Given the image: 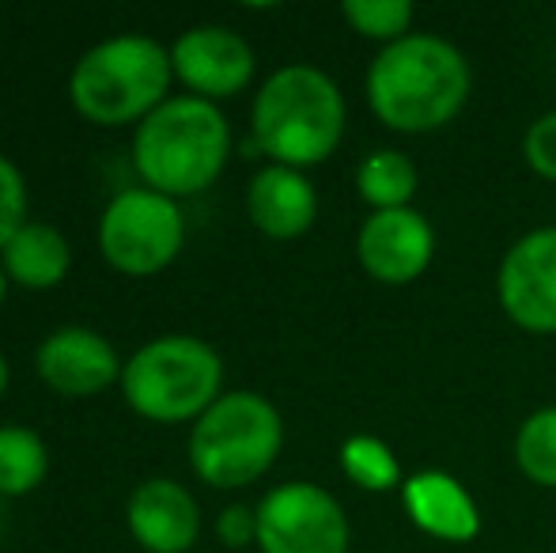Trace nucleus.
<instances>
[{"instance_id":"obj_1","label":"nucleus","mask_w":556,"mask_h":553,"mask_svg":"<svg viewBox=\"0 0 556 553\" xmlns=\"http://www.w3.org/2000/svg\"><path fill=\"white\" fill-rule=\"evenodd\" d=\"M473 73L451 38L413 30L402 42L382 46L364 76L371 114L402 137L440 134L469 103Z\"/></svg>"},{"instance_id":"obj_2","label":"nucleus","mask_w":556,"mask_h":553,"mask_svg":"<svg viewBox=\"0 0 556 553\" xmlns=\"http://www.w3.org/2000/svg\"><path fill=\"white\" fill-rule=\"evenodd\" d=\"M344 96L330 73L315 65H285L257 88L250 106V148L280 167L307 171L326 163L344 137Z\"/></svg>"},{"instance_id":"obj_3","label":"nucleus","mask_w":556,"mask_h":553,"mask_svg":"<svg viewBox=\"0 0 556 553\" xmlns=\"http://www.w3.org/2000/svg\"><path fill=\"white\" fill-rule=\"evenodd\" d=\"M231 155V126L216 103L175 96L152 111L132 134V163L148 190L163 198H193L224 175Z\"/></svg>"},{"instance_id":"obj_4","label":"nucleus","mask_w":556,"mask_h":553,"mask_svg":"<svg viewBox=\"0 0 556 553\" xmlns=\"http://www.w3.org/2000/svg\"><path fill=\"white\" fill-rule=\"evenodd\" d=\"M170 50L144 35H117L91 46L76 61L68 76V99L73 111L91 126H140L170 99Z\"/></svg>"},{"instance_id":"obj_5","label":"nucleus","mask_w":556,"mask_h":553,"mask_svg":"<svg viewBox=\"0 0 556 553\" xmlns=\"http://www.w3.org/2000/svg\"><path fill=\"white\" fill-rule=\"evenodd\" d=\"M285 448L280 410L257 391H224L193 420L190 466L205 486L242 489L273 470Z\"/></svg>"},{"instance_id":"obj_6","label":"nucleus","mask_w":556,"mask_h":553,"mask_svg":"<svg viewBox=\"0 0 556 553\" xmlns=\"http://www.w3.org/2000/svg\"><path fill=\"white\" fill-rule=\"evenodd\" d=\"M122 394L132 414L155 425L198 420L224 394V361L208 341L167 334L125 361Z\"/></svg>"},{"instance_id":"obj_7","label":"nucleus","mask_w":556,"mask_h":553,"mask_svg":"<svg viewBox=\"0 0 556 553\" xmlns=\"http://www.w3.org/2000/svg\"><path fill=\"white\" fill-rule=\"evenodd\" d=\"M186 221L175 198L132 186L122 190L99 221V251L125 277H155L182 254Z\"/></svg>"},{"instance_id":"obj_8","label":"nucleus","mask_w":556,"mask_h":553,"mask_svg":"<svg viewBox=\"0 0 556 553\" xmlns=\"http://www.w3.org/2000/svg\"><path fill=\"white\" fill-rule=\"evenodd\" d=\"M352 527L344 504L315 481H285L257 501L262 553H349Z\"/></svg>"},{"instance_id":"obj_9","label":"nucleus","mask_w":556,"mask_h":553,"mask_svg":"<svg viewBox=\"0 0 556 553\" xmlns=\"http://www.w3.org/2000/svg\"><path fill=\"white\" fill-rule=\"evenodd\" d=\"M496 303L507 323L534 338L556 334V224H542L504 251L496 269Z\"/></svg>"},{"instance_id":"obj_10","label":"nucleus","mask_w":556,"mask_h":553,"mask_svg":"<svg viewBox=\"0 0 556 553\" xmlns=\"http://www.w3.org/2000/svg\"><path fill=\"white\" fill-rule=\"evenodd\" d=\"M435 259V228L417 209L367 213L356 231V262L375 285L405 288L428 274Z\"/></svg>"},{"instance_id":"obj_11","label":"nucleus","mask_w":556,"mask_h":553,"mask_svg":"<svg viewBox=\"0 0 556 553\" xmlns=\"http://www.w3.org/2000/svg\"><path fill=\"white\" fill-rule=\"evenodd\" d=\"M170 68H175V80L190 88V96L205 99V103H220V99H231L250 88L257 58L239 30L220 27V23H201V27H190L175 38Z\"/></svg>"},{"instance_id":"obj_12","label":"nucleus","mask_w":556,"mask_h":553,"mask_svg":"<svg viewBox=\"0 0 556 553\" xmlns=\"http://www.w3.org/2000/svg\"><path fill=\"white\" fill-rule=\"evenodd\" d=\"M35 368L50 391L65 399H96L106 387L122 384L125 361L99 330L88 326H61L38 345Z\"/></svg>"},{"instance_id":"obj_13","label":"nucleus","mask_w":556,"mask_h":553,"mask_svg":"<svg viewBox=\"0 0 556 553\" xmlns=\"http://www.w3.org/2000/svg\"><path fill=\"white\" fill-rule=\"evenodd\" d=\"M125 524L140 550L190 553L201 535V508L186 486L170 478H148L125 504Z\"/></svg>"},{"instance_id":"obj_14","label":"nucleus","mask_w":556,"mask_h":553,"mask_svg":"<svg viewBox=\"0 0 556 553\" xmlns=\"http://www.w3.org/2000/svg\"><path fill=\"white\" fill-rule=\"evenodd\" d=\"M247 216L262 236L288 243L315 228L318 190L303 171L269 163L247 186Z\"/></svg>"},{"instance_id":"obj_15","label":"nucleus","mask_w":556,"mask_h":553,"mask_svg":"<svg viewBox=\"0 0 556 553\" xmlns=\"http://www.w3.org/2000/svg\"><path fill=\"white\" fill-rule=\"evenodd\" d=\"M402 508L413 527L440 542H473L481 535V508L473 493L446 470H417L402 486Z\"/></svg>"},{"instance_id":"obj_16","label":"nucleus","mask_w":556,"mask_h":553,"mask_svg":"<svg viewBox=\"0 0 556 553\" xmlns=\"http://www.w3.org/2000/svg\"><path fill=\"white\" fill-rule=\"evenodd\" d=\"M0 266L8 274V285L42 292V288H53L68 277L73 251H68V239L53 224L27 221L12 236V243L0 251Z\"/></svg>"},{"instance_id":"obj_17","label":"nucleus","mask_w":556,"mask_h":553,"mask_svg":"<svg viewBox=\"0 0 556 553\" xmlns=\"http://www.w3.org/2000/svg\"><path fill=\"white\" fill-rule=\"evenodd\" d=\"M417 186H420L417 163L402 148H375L356 167V193L371 213L409 209L413 198H417Z\"/></svg>"},{"instance_id":"obj_18","label":"nucleus","mask_w":556,"mask_h":553,"mask_svg":"<svg viewBox=\"0 0 556 553\" xmlns=\"http://www.w3.org/2000/svg\"><path fill=\"white\" fill-rule=\"evenodd\" d=\"M337 463H341L344 478L364 493H394V489L402 493L405 478H409L402 474V458L394 455V448L371 432L349 436L337 451Z\"/></svg>"},{"instance_id":"obj_19","label":"nucleus","mask_w":556,"mask_h":553,"mask_svg":"<svg viewBox=\"0 0 556 553\" xmlns=\"http://www.w3.org/2000/svg\"><path fill=\"white\" fill-rule=\"evenodd\" d=\"M50 474V451L27 425H0V497H27Z\"/></svg>"},{"instance_id":"obj_20","label":"nucleus","mask_w":556,"mask_h":553,"mask_svg":"<svg viewBox=\"0 0 556 553\" xmlns=\"http://www.w3.org/2000/svg\"><path fill=\"white\" fill-rule=\"evenodd\" d=\"M511 455L522 478L542 489H556V406H542L522 420Z\"/></svg>"},{"instance_id":"obj_21","label":"nucleus","mask_w":556,"mask_h":553,"mask_svg":"<svg viewBox=\"0 0 556 553\" xmlns=\"http://www.w3.org/2000/svg\"><path fill=\"white\" fill-rule=\"evenodd\" d=\"M341 15L359 38L367 42H402L405 35H413V20H417V8L409 0H344Z\"/></svg>"},{"instance_id":"obj_22","label":"nucleus","mask_w":556,"mask_h":553,"mask_svg":"<svg viewBox=\"0 0 556 553\" xmlns=\"http://www.w3.org/2000/svg\"><path fill=\"white\" fill-rule=\"evenodd\" d=\"M27 224V183L8 155H0V251Z\"/></svg>"},{"instance_id":"obj_23","label":"nucleus","mask_w":556,"mask_h":553,"mask_svg":"<svg viewBox=\"0 0 556 553\" xmlns=\"http://www.w3.org/2000/svg\"><path fill=\"white\" fill-rule=\"evenodd\" d=\"M522 160L545 183H556V111L538 114L522 134Z\"/></svg>"},{"instance_id":"obj_24","label":"nucleus","mask_w":556,"mask_h":553,"mask_svg":"<svg viewBox=\"0 0 556 553\" xmlns=\"http://www.w3.org/2000/svg\"><path fill=\"white\" fill-rule=\"evenodd\" d=\"M216 539H220L227 550L257 546V508L227 504L220 516H216Z\"/></svg>"},{"instance_id":"obj_25","label":"nucleus","mask_w":556,"mask_h":553,"mask_svg":"<svg viewBox=\"0 0 556 553\" xmlns=\"http://www.w3.org/2000/svg\"><path fill=\"white\" fill-rule=\"evenodd\" d=\"M4 391H8V361H4V353H0V399H4Z\"/></svg>"},{"instance_id":"obj_26","label":"nucleus","mask_w":556,"mask_h":553,"mask_svg":"<svg viewBox=\"0 0 556 553\" xmlns=\"http://www.w3.org/2000/svg\"><path fill=\"white\" fill-rule=\"evenodd\" d=\"M4 296H8V274H4V266H0V303H4Z\"/></svg>"}]
</instances>
